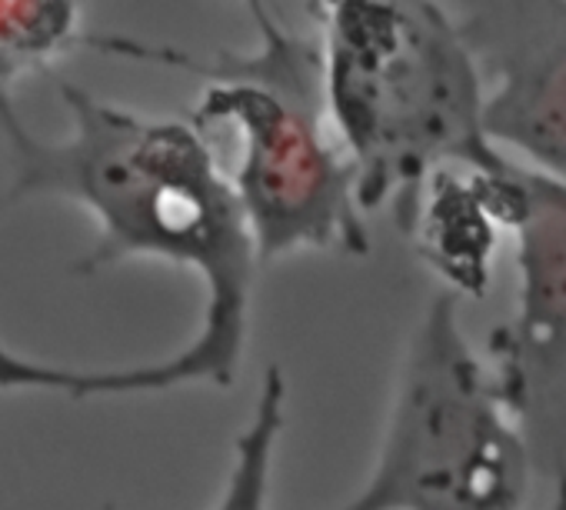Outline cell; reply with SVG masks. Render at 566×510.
Masks as SVG:
<instances>
[{"mask_svg": "<svg viewBox=\"0 0 566 510\" xmlns=\"http://www.w3.org/2000/svg\"><path fill=\"white\" fill-rule=\"evenodd\" d=\"M549 510H566V473L559 480H553V500Z\"/></svg>", "mask_w": 566, "mask_h": 510, "instance_id": "10", "label": "cell"}, {"mask_svg": "<svg viewBox=\"0 0 566 510\" xmlns=\"http://www.w3.org/2000/svg\"><path fill=\"white\" fill-rule=\"evenodd\" d=\"M536 464L447 291L427 301L394 387L377 460L334 510H523Z\"/></svg>", "mask_w": 566, "mask_h": 510, "instance_id": "4", "label": "cell"}, {"mask_svg": "<svg viewBox=\"0 0 566 510\" xmlns=\"http://www.w3.org/2000/svg\"><path fill=\"white\" fill-rule=\"evenodd\" d=\"M71 134L34 137L0 94V127L14 150L8 200L64 197L97 220V243L77 274L127 258H157L193 271L203 288L200 327L177 354L130 367H67L14 354L0 341V391H54L71 400L164 394L237 384L253 318L260 253L243 207L210 140L190 121L124 111L77 84H61Z\"/></svg>", "mask_w": 566, "mask_h": 510, "instance_id": "1", "label": "cell"}, {"mask_svg": "<svg viewBox=\"0 0 566 510\" xmlns=\"http://www.w3.org/2000/svg\"><path fill=\"white\" fill-rule=\"evenodd\" d=\"M453 18L486 84L493 147L566 184V0H483Z\"/></svg>", "mask_w": 566, "mask_h": 510, "instance_id": "6", "label": "cell"}, {"mask_svg": "<svg viewBox=\"0 0 566 510\" xmlns=\"http://www.w3.org/2000/svg\"><path fill=\"white\" fill-rule=\"evenodd\" d=\"M283 427H287V377L276 364H270L260 377L250 420L233 437L227 480L210 510H270L273 460Z\"/></svg>", "mask_w": 566, "mask_h": 510, "instance_id": "8", "label": "cell"}, {"mask_svg": "<svg viewBox=\"0 0 566 510\" xmlns=\"http://www.w3.org/2000/svg\"><path fill=\"white\" fill-rule=\"evenodd\" d=\"M247 11L256 48L217 51L210 61L124 38L84 44L203 77L190 124L210 147L227 144L223 170L263 268L307 250L367 258V210L360 207L354 160L327 114L321 38L283 28L266 4H247Z\"/></svg>", "mask_w": 566, "mask_h": 510, "instance_id": "2", "label": "cell"}, {"mask_svg": "<svg viewBox=\"0 0 566 510\" xmlns=\"http://www.w3.org/2000/svg\"><path fill=\"white\" fill-rule=\"evenodd\" d=\"M516 308L486 341L496 394L520 424L536 473H566V184L533 170V197L510 230Z\"/></svg>", "mask_w": 566, "mask_h": 510, "instance_id": "5", "label": "cell"}, {"mask_svg": "<svg viewBox=\"0 0 566 510\" xmlns=\"http://www.w3.org/2000/svg\"><path fill=\"white\" fill-rule=\"evenodd\" d=\"M77 4H0V94L21 71L81 44Z\"/></svg>", "mask_w": 566, "mask_h": 510, "instance_id": "9", "label": "cell"}, {"mask_svg": "<svg viewBox=\"0 0 566 510\" xmlns=\"http://www.w3.org/2000/svg\"><path fill=\"white\" fill-rule=\"evenodd\" d=\"M307 11L324 51L327 114L367 217L390 207L407 233L430 174L513 160L486 137V84L450 8L331 0Z\"/></svg>", "mask_w": 566, "mask_h": 510, "instance_id": "3", "label": "cell"}, {"mask_svg": "<svg viewBox=\"0 0 566 510\" xmlns=\"http://www.w3.org/2000/svg\"><path fill=\"white\" fill-rule=\"evenodd\" d=\"M493 174L440 167L430 174L407 227L417 258L457 301H483L493 281L500 237L506 233L496 214Z\"/></svg>", "mask_w": 566, "mask_h": 510, "instance_id": "7", "label": "cell"}]
</instances>
